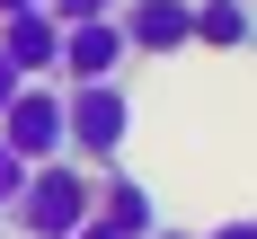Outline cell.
<instances>
[{"label": "cell", "mask_w": 257, "mask_h": 239, "mask_svg": "<svg viewBox=\"0 0 257 239\" xmlns=\"http://www.w3.org/2000/svg\"><path fill=\"white\" fill-rule=\"evenodd\" d=\"M89 212H98V177L80 159H45V168H27L18 204H9V230L18 239H71Z\"/></svg>", "instance_id": "6da1fadb"}, {"label": "cell", "mask_w": 257, "mask_h": 239, "mask_svg": "<svg viewBox=\"0 0 257 239\" xmlns=\"http://www.w3.org/2000/svg\"><path fill=\"white\" fill-rule=\"evenodd\" d=\"M0 53L18 62V80H53V71H62V18H53V9L0 18Z\"/></svg>", "instance_id": "8992f818"}, {"label": "cell", "mask_w": 257, "mask_h": 239, "mask_svg": "<svg viewBox=\"0 0 257 239\" xmlns=\"http://www.w3.org/2000/svg\"><path fill=\"white\" fill-rule=\"evenodd\" d=\"M18 9H45V0H0V18H18Z\"/></svg>", "instance_id": "5bb4252c"}, {"label": "cell", "mask_w": 257, "mask_h": 239, "mask_svg": "<svg viewBox=\"0 0 257 239\" xmlns=\"http://www.w3.org/2000/svg\"><path fill=\"white\" fill-rule=\"evenodd\" d=\"M62 124H71V159H98V168H115V151H124V133H133V98L115 89V80L62 89Z\"/></svg>", "instance_id": "7a4b0ae2"}, {"label": "cell", "mask_w": 257, "mask_h": 239, "mask_svg": "<svg viewBox=\"0 0 257 239\" xmlns=\"http://www.w3.org/2000/svg\"><path fill=\"white\" fill-rule=\"evenodd\" d=\"M98 221H115L124 239H151L160 230V204H151V186L133 177V168H106L98 177Z\"/></svg>", "instance_id": "52a82bcc"}, {"label": "cell", "mask_w": 257, "mask_h": 239, "mask_svg": "<svg viewBox=\"0 0 257 239\" xmlns=\"http://www.w3.org/2000/svg\"><path fill=\"white\" fill-rule=\"evenodd\" d=\"M115 27H124L133 53H160V62L195 45V9H186V0H124V9H115Z\"/></svg>", "instance_id": "277c9868"}, {"label": "cell", "mask_w": 257, "mask_h": 239, "mask_svg": "<svg viewBox=\"0 0 257 239\" xmlns=\"http://www.w3.org/2000/svg\"><path fill=\"white\" fill-rule=\"evenodd\" d=\"M124 27L115 18H80V27H62V80L71 89H89V80H115L124 71Z\"/></svg>", "instance_id": "5b68a950"}, {"label": "cell", "mask_w": 257, "mask_h": 239, "mask_svg": "<svg viewBox=\"0 0 257 239\" xmlns=\"http://www.w3.org/2000/svg\"><path fill=\"white\" fill-rule=\"evenodd\" d=\"M18 186H27V159H18V151H9V142H0V212L18 204Z\"/></svg>", "instance_id": "30bf717a"}, {"label": "cell", "mask_w": 257, "mask_h": 239, "mask_svg": "<svg viewBox=\"0 0 257 239\" xmlns=\"http://www.w3.org/2000/svg\"><path fill=\"white\" fill-rule=\"evenodd\" d=\"M0 239H9V212H0Z\"/></svg>", "instance_id": "2e32d148"}, {"label": "cell", "mask_w": 257, "mask_h": 239, "mask_svg": "<svg viewBox=\"0 0 257 239\" xmlns=\"http://www.w3.org/2000/svg\"><path fill=\"white\" fill-rule=\"evenodd\" d=\"M0 142L27 159V168H45V159H71V124H62V89L53 80H27L9 115H0Z\"/></svg>", "instance_id": "3957f363"}, {"label": "cell", "mask_w": 257, "mask_h": 239, "mask_svg": "<svg viewBox=\"0 0 257 239\" xmlns=\"http://www.w3.org/2000/svg\"><path fill=\"white\" fill-rule=\"evenodd\" d=\"M186 9H195V45H213V53H239L257 36L248 0H186Z\"/></svg>", "instance_id": "ba28073f"}, {"label": "cell", "mask_w": 257, "mask_h": 239, "mask_svg": "<svg viewBox=\"0 0 257 239\" xmlns=\"http://www.w3.org/2000/svg\"><path fill=\"white\" fill-rule=\"evenodd\" d=\"M71 239H124V230H115V221H98V212H89V221H80Z\"/></svg>", "instance_id": "7c38bea8"}, {"label": "cell", "mask_w": 257, "mask_h": 239, "mask_svg": "<svg viewBox=\"0 0 257 239\" xmlns=\"http://www.w3.org/2000/svg\"><path fill=\"white\" fill-rule=\"evenodd\" d=\"M45 9H53V18H62V27H80V18H115L124 0H45Z\"/></svg>", "instance_id": "9c48e42d"}, {"label": "cell", "mask_w": 257, "mask_h": 239, "mask_svg": "<svg viewBox=\"0 0 257 239\" xmlns=\"http://www.w3.org/2000/svg\"><path fill=\"white\" fill-rule=\"evenodd\" d=\"M213 239H257V221H222V230H213Z\"/></svg>", "instance_id": "4fadbf2b"}, {"label": "cell", "mask_w": 257, "mask_h": 239, "mask_svg": "<svg viewBox=\"0 0 257 239\" xmlns=\"http://www.w3.org/2000/svg\"><path fill=\"white\" fill-rule=\"evenodd\" d=\"M151 239H195V230H151Z\"/></svg>", "instance_id": "9a60e30c"}, {"label": "cell", "mask_w": 257, "mask_h": 239, "mask_svg": "<svg viewBox=\"0 0 257 239\" xmlns=\"http://www.w3.org/2000/svg\"><path fill=\"white\" fill-rule=\"evenodd\" d=\"M27 80H18V62H9V53H0V115H9V98H18Z\"/></svg>", "instance_id": "8fae6325"}]
</instances>
